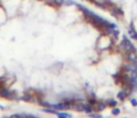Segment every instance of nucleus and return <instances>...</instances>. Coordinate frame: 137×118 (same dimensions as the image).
Here are the masks:
<instances>
[{
	"instance_id": "obj_1",
	"label": "nucleus",
	"mask_w": 137,
	"mask_h": 118,
	"mask_svg": "<svg viewBox=\"0 0 137 118\" xmlns=\"http://www.w3.org/2000/svg\"><path fill=\"white\" fill-rule=\"evenodd\" d=\"M120 48H122L123 51L125 52H133V53H136V47L134 46V44L128 39L126 35L123 37V40L120 43Z\"/></svg>"
},
{
	"instance_id": "obj_2",
	"label": "nucleus",
	"mask_w": 137,
	"mask_h": 118,
	"mask_svg": "<svg viewBox=\"0 0 137 118\" xmlns=\"http://www.w3.org/2000/svg\"><path fill=\"white\" fill-rule=\"evenodd\" d=\"M110 14H112L114 17H116V18H120V16H123L124 13H123L122 9L114 5V7H112V9H110Z\"/></svg>"
},
{
	"instance_id": "obj_3",
	"label": "nucleus",
	"mask_w": 137,
	"mask_h": 118,
	"mask_svg": "<svg viewBox=\"0 0 137 118\" xmlns=\"http://www.w3.org/2000/svg\"><path fill=\"white\" fill-rule=\"evenodd\" d=\"M14 93L13 91H10L5 88H1L0 89V97L4 98V99H13L14 98Z\"/></svg>"
},
{
	"instance_id": "obj_4",
	"label": "nucleus",
	"mask_w": 137,
	"mask_h": 118,
	"mask_svg": "<svg viewBox=\"0 0 137 118\" xmlns=\"http://www.w3.org/2000/svg\"><path fill=\"white\" fill-rule=\"evenodd\" d=\"M106 107H107V103H106V102L101 101V102H96V103L94 104V107H93V109H95V111L101 112V111H103V109H105Z\"/></svg>"
},
{
	"instance_id": "obj_5",
	"label": "nucleus",
	"mask_w": 137,
	"mask_h": 118,
	"mask_svg": "<svg viewBox=\"0 0 137 118\" xmlns=\"http://www.w3.org/2000/svg\"><path fill=\"white\" fill-rule=\"evenodd\" d=\"M125 59H126V60H129L130 62H133V61L137 60V54L133 53V52H126Z\"/></svg>"
},
{
	"instance_id": "obj_6",
	"label": "nucleus",
	"mask_w": 137,
	"mask_h": 118,
	"mask_svg": "<svg viewBox=\"0 0 137 118\" xmlns=\"http://www.w3.org/2000/svg\"><path fill=\"white\" fill-rule=\"evenodd\" d=\"M129 35H130L132 39L134 40H137V32L136 30H135V28H134V25H133V23L130 25V28H129Z\"/></svg>"
},
{
	"instance_id": "obj_7",
	"label": "nucleus",
	"mask_w": 137,
	"mask_h": 118,
	"mask_svg": "<svg viewBox=\"0 0 137 118\" xmlns=\"http://www.w3.org/2000/svg\"><path fill=\"white\" fill-rule=\"evenodd\" d=\"M51 109H64V103L63 102H58L53 104L51 103Z\"/></svg>"
},
{
	"instance_id": "obj_8",
	"label": "nucleus",
	"mask_w": 137,
	"mask_h": 118,
	"mask_svg": "<svg viewBox=\"0 0 137 118\" xmlns=\"http://www.w3.org/2000/svg\"><path fill=\"white\" fill-rule=\"evenodd\" d=\"M128 97V95L125 93V91L124 90H121V91H119L118 93H117V98H118L120 101H123V100H125V98Z\"/></svg>"
},
{
	"instance_id": "obj_9",
	"label": "nucleus",
	"mask_w": 137,
	"mask_h": 118,
	"mask_svg": "<svg viewBox=\"0 0 137 118\" xmlns=\"http://www.w3.org/2000/svg\"><path fill=\"white\" fill-rule=\"evenodd\" d=\"M44 113H48V114H55V115H57V113H58V111H57L56 109H51V107H44V109H42Z\"/></svg>"
},
{
	"instance_id": "obj_10",
	"label": "nucleus",
	"mask_w": 137,
	"mask_h": 118,
	"mask_svg": "<svg viewBox=\"0 0 137 118\" xmlns=\"http://www.w3.org/2000/svg\"><path fill=\"white\" fill-rule=\"evenodd\" d=\"M93 111V107L92 105H90L88 103V104H84V112H86L87 114H91Z\"/></svg>"
},
{
	"instance_id": "obj_11",
	"label": "nucleus",
	"mask_w": 137,
	"mask_h": 118,
	"mask_svg": "<svg viewBox=\"0 0 137 118\" xmlns=\"http://www.w3.org/2000/svg\"><path fill=\"white\" fill-rule=\"evenodd\" d=\"M94 2V4L96 5V7H99V8H101V9H106V4L104 3V1H98V0H94L93 1Z\"/></svg>"
},
{
	"instance_id": "obj_12",
	"label": "nucleus",
	"mask_w": 137,
	"mask_h": 118,
	"mask_svg": "<svg viewBox=\"0 0 137 118\" xmlns=\"http://www.w3.org/2000/svg\"><path fill=\"white\" fill-rule=\"evenodd\" d=\"M106 103H107V105H109L110 107H114V106H116V105H117L118 102H117L115 99H108L106 101Z\"/></svg>"
},
{
	"instance_id": "obj_13",
	"label": "nucleus",
	"mask_w": 137,
	"mask_h": 118,
	"mask_svg": "<svg viewBox=\"0 0 137 118\" xmlns=\"http://www.w3.org/2000/svg\"><path fill=\"white\" fill-rule=\"evenodd\" d=\"M57 116L60 118H67V117H72V114L70 113H60V112H58L57 113Z\"/></svg>"
},
{
	"instance_id": "obj_14",
	"label": "nucleus",
	"mask_w": 137,
	"mask_h": 118,
	"mask_svg": "<svg viewBox=\"0 0 137 118\" xmlns=\"http://www.w3.org/2000/svg\"><path fill=\"white\" fill-rule=\"evenodd\" d=\"M39 103H40V105H42L43 107H51V103H49V102H47V101H43V100H41Z\"/></svg>"
},
{
	"instance_id": "obj_15",
	"label": "nucleus",
	"mask_w": 137,
	"mask_h": 118,
	"mask_svg": "<svg viewBox=\"0 0 137 118\" xmlns=\"http://www.w3.org/2000/svg\"><path fill=\"white\" fill-rule=\"evenodd\" d=\"M120 109H118V107H116V106H114L112 107V115H114V116H118L119 114H120Z\"/></svg>"
},
{
	"instance_id": "obj_16",
	"label": "nucleus",
	"mask_w": 137,
	"mask_h": 118,
	"mask_svg": "<svg viewBox=\"0 0 137 118\" xmlns=\"http://www.w3.org/2000/svg\"><path fill=\"white\" fill-rule=\"evenodd\" d=\"M21 100H23V101H26V102H32V98H31L30 96H28V95L23 96V97L21 98Z\"/></svg>"
},
{
	"instance_id": "obj_17",
	"label": "nucleus",
	"mask_w": 137,
	"mask_h": 118,
	"mask_svg": "<svg viewBox=\"0 0 137 118\" xmlns=\"http://www.w3.org/2000/svg\"><path fill=\"white\" fill-rule=\"evenodd\" d=\"M53 1L55 2L56 7H60V5H62L64 3V0H53Z\"/></svg>"
},
{
	"instance_id": "obj_18",
	"label": "nucleus",
	"mask_w": 137,
	"mask_h": 118,
	"mask_svg": "<svg viewBox=\"0 0 137 118\" xmlns=\"http://www.w3.org/2000/svg\"><path fill=\"white\" fill-rule=\"evenodd\" d=\"M88 103H89V104H90V105H94L95 104V103H96V100H95V98H89V99H88Z\"/></svg>"
},
{
	"instance_id": "obj_19",
	"label": "nucleus",
	"mask_w": 137,
	"mask_h": 118,
	"mask_svg": "<svg viewBox=\"0 0 137 118\" xmlns=\"http://www.w3.org/2000/svg\"><path fill=\"white\" fill-rule=\"evenodd\" d=\"M64 4H66V5H73V4H76V3H75L73 0H65Z\"/></svg>"
},
{
	"instance_id": "obj_20",
	"label": "nucleus",
	"mask_w": 137,
	"mask_h": 118,
	"mask_svg": "<svg viewBox=\"0 0 137 118\" xmlns=\"http://www.w3.org/2000/svg\"><path fill=\"white\" fill-rule=\"evenodd\" d=\"M89 115H90L91 117H93V118H101V117H102L100 114H95V113H91V114H89Z\"/></svg>"
},
{
	"instance_id": "obj_21",
	"label": "nucleus",
	"mask_w": 137,
	"mask_h": 118,
	"mask_svg": "<svg viewBox=\"0 0 137 118\" xmlns=\"http://www.w3.org/2000/svg\"><path fill=\"white\" fill-rule=\"evenodd\" d=\"M131 104H132V106L136 107L137 106V100L136 99H131Z\"/></svg>"
},
{
	"instance_id": "obj_22",
	"label": "nucleus",
	"mask_w": 137,
	"mask_h": 118,
	"mask_svg": "<svg viewBox=\"0 0 137 118\" xmlns=\"http://www.w3.org/2000/svg\"><path fill=\"white\" fill-rule=\"evenodd\" d=\"M112 35H114V37L116 38V39H117V38H118V35H119V31L117 30L116 28H115V29H114V32H112Z\"/></svg>"
},
{
	"instance_id": "obj_23",
	"label": "nucleus",
	"mask_w": 137,
	"mask_h": 118,
	"mask_svg": "<svg viewBox=\"0 0 137 118\" xmlns=\"http://www.w3.org/2000/svg\"><path fill=\"white\" fill-rule=\"evenodd\" d=\"M0 109H4V106H2V105H0Z\"/></svg>"
}]
</instances>
